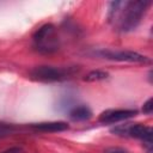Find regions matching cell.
Here are the masks:
<instances>
[{"instance_id": "cell-1", "label": "cell", "mask_w": 153, "mask_h": 153, "mask_svg": "<svg viewBox=\"0 0 153 153\" xmlns=\"http://www.w3.org/2000/svg\"><path fill=\"white\" fill-rule=\"evenodd\" d=\"M149 1L136 0V1H115L110 4L109 19L115 23L116 27L121 31H131L141 22Z\"/></svg>"}, {"instance_id": "cell-2", "label": "cell", "mask_w": 153, "mask_h": 153, "mask_svg": "<svg viewBox=\"0 0 153 153\" xmlns=\"http://www.w3.org/2000/svg\"><path fill=\"white\" fill-rule=\"evenodd\" d=\"M112 133H115L116 135H121V136H131V137H136L143 141V143L147 146L148 152H152V128L151 127H146L143 124H139V123H126V124H120L115 128L111 129Z\"/></svg>"}, {"instance_id": "cell-3", "label": "cell", "mask_w": 153, "mask_h": 153, "mask_svg": "<svg viewBox=\"0 0 153 153\" xmlns=\"http://www.w3.org/2000/svg\"><path fill=\"white\" fill-rule=\"evenodd\" d=\"M33 42L37 50L42 53H53L57 49L59 42L55 35V27L51 24L41 26L33 35Z\"/></svg>"}, {"instance_id": "cell-4", "label": "cell", "mask_w": 153, "mask_h": 153, "mask_svg": "<svg viewBox=\"0 0 153 153\" xmlns=\"http://www.w3.org/2000/svg\"><path fill=\"white\" fill-rule=\"evenodd\" d=\"M72 68L54 67V66H37L31 69L30 74L33 79L41 81H60L72 75Z\"/></svg>"}, {"instance_id": "cell-5", "label": "cell", "mask_w": 153, "mask_h": 153, "mask_svg": "<svg viewBox=\"0 0 153 153\" xmlns=\"http://www.w3.org/2000/svg\"><path fill=\"white\" fill-rule=\"evenodd\" d=\"M97 54L104 59L121 61V62H134V63L149 62V59L147 56L131 50H100L97 51Z\"/></svg>"}, {"instance_id": "cell-6", "label": "cell", "mask_w": 153, "mask_h": 153, "mask_svg": "<svg viewBox=\"0 0 153 153\" xmlns=\"http://www.w3.org/2000/svg\"><path fill=\"white\" fill-rule=\"evenodd\" d=\"M136 114H137V110H134V109H109L100 114L99 122L104 124L117 123V122L128 120L130 117H134Z\"/></svg>"}, {"instance_id": "cell-7", "label": "cell", "mask_w": 153, "mask_h": 153, "mask_svg": "<svg viewBox=\"0 0 153 153\" xmlns=\"http://www.w3.org/2000/svg\"><path fill=\"white\" fill-rule=\"evenodd\" d=\"M31 128L38 131L43 133H57V131H65L69 129V126L66 122L56 121V122H41V123H33L31 124Z\"/></svg>"}, {"instance_id": "cell-8", "label": "cell", "mask_w": 153, "mask_h": 153, "mask_svg": "<svg viewBox=\"0 0 153 153\" xmlns=\"http://www.w3.org/2000/svg\"><path fill=\"white\" fill-rule=\"evenodd\" d=\"M69 117L73 121H86L92 117V111L90 110V108H87L85 105L76 106L73 110H71Z\"/></svg>"}, {"instance_id": "cell-9", "label": "cell", "mask_w": 153, "mask_h": 153, "mask_svg": "<svg viewBox=\"0 0 153 153\" xmlns=\"http://www.w3.org/2000/svg\"><path fill=\"white\" fill-rule=\"evenodd\" d=\"M109 76V74L104 71L100 69H96V71H91L88 72L85 76H84V81L87 82H93V81H99V80H104Z\"/></svg>"}, {"instance_id": "cell-10", "label": "cell", "mask_w": 153, "mask_h": 153, "mask_svg": "<svg viewBox=\"0 0 153 153\" xmlns=\"http://www.w3.org/2000/svg\"><path fill=\"white\" fill-rule=\"evenodd\" d=\"M142 111H143L145 114H147V115L152 114V111H153V99H152V98H149V99L143 104Z\"/></svg>"}, {"instance_id": "cell-11", "label": "cell", "mask_w": 153, "mask_h": 153, "mask_svg": "<svg viewBox=\"0 0 153 153\" xmlns=\"http://www.w3.org/2000/svg\"><path fill=\"white\" fill-rule=\"evenodd\" d=\"M104 153H127V151L123 148H120V147H110V148L105 149Z\"/></svg>"}, {"instance_id": "cell-12", "label": "cell", "mask_w": 153, "mask_h": 153, "mask_svg": "<svg viewBox=\"0 0 153 153\" xmlns=\"http://www.w3.org/2000/svg\"><path fill=\"white\" fill-rule=\"evenodd\" d=\"M12 131V128L11 127H7L5 124H0V135H7Z\"/></svg>"}, {"instance_id": "cell-13", "label": "cell", "mask_w": 153, "mask_h": 153, "mask_svg": "<svg viewBox=\"0 0 153 153\" xmlns=\"http://www.w3.org/2000/svg\"><path fill=\"white\" fill-rule=\"evenodd\" d=\"M2 153H22V148H19V147H13V148H10V149L4 151Z\"/></svg>"}]
</instances>
